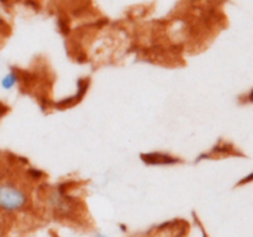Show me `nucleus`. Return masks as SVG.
Returning a JSON list of instances; mask_svg holds the SVG:
<instances>
[{"mask_svg": "<svg viewBox=\"0 0 253 237\" xmlns=\"http://www.w3.org/2000/svg\"><path fill=\"white\" fill-rule=\"evenodd\" d=\"M27 197L21 189L12 184L0 185V209L14 211L25 206Z\"/></svg>", "mask_w": 253, "mask_h": 237, "instance_id": "obj_1", "label": "nucleus"}, {"mask_svg": "<svg viewBox=\"0 0 253 237\" xmlns=\"http://www.w3.org/2000/svg\"><path fill=\"white\" fill-rule=\"evenodd\" d=\"M0 1H1V2H5V1H7V0H0Z\"/></svg>", "mask_w": 253, "mask_h": 237, "instance_id": "obj_4", "label": "nucleus"}, {"mask_svg": "<svg viewBox=\"0 0 253 237\" xmlns=\"http://www.w3.org/2000/svg\"><path fill=\"white\" fill-rule=\"evenodd\" d=\"M16 81H17L16 74L11 72V73H9L7 76L4 77V79L1 80V86L5 89H10L16 84Z\"/></svg>", "mask_w": 253, "mask_h": 237, "instance_id": "obj_3", "label": "nucleus"}, {"mask_svg": "<svg viewBox=\"0 0 253 237\" xmlns=\"http://www.w3.org/2000/svg\"><path fill=\"white\" fill-rule=\"evenodd\" d=\"M143 160L150 164H170V163L177 162V159L173 157H169L167 155H162V153H151V155L142 156Z\"/></svg>", "mask_w": 253, "mask_h": 237, "instance_id": "obj_2", "label": "nucleus"}]
</instances>
